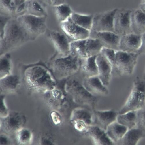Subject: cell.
Returning a JSON list of instances; mask_svg holds the SVG:
<instances>
[{
    "label": "cell",
    "instance_id": "30bf717a",
    "mask_svg": "<svg viewBox=\"0 0 145 145\" xmlns=\"http://www.w3.org/2000/svg\"><path fill=\"white\" fill-rule=\"evenodd\" d=\"M132 10L125 8H118L114 20V33L121 37L132 33L131 15Z\"/></svg>",
    "mask_w": 145,
    "mask_h": 145
},
{
    "label": "cell",
    "instance_id": "d590c367",
    "mask_svg": "<svg viewBox=\"0 0 145 145\" xmlns=\"http://www.w3.org/2000/svg\"><path fill=\"white\" fill-rule=\"evenodd\" d=\"M74 125L76 129L80 132L86 131L88 126L84 121L80 120H75L71 121Z\"/></svg>",
    "mask_w": 145,
    "mask_h": 145
},
{
    "label": "cell",
    "instance_id": "60d3db41",
    "mask_svg": "<svg viewBox=\"0 0 145 145\" xmlns=\"http://www.w3.org/2000/svg\"><path fill=\"white\" fill-rule=\"evenodd\" d=\"M65 0H51V5L53 7L65 3Z\"/></svg>",
    "mask_w": 145,
    "mask_h": 145
},
{
    "label": "cell",
    "instance_id": "f35d334b",
    "mask_svg": "<svg viewBox=\"0 0 145 145\" xmlns=\"http://www.w3.org/2000/svg\"><path fill=\"white\" fill-rule=\"evenodd\" d=\"M52 118L53 122L56 124H58L61 122V118L59 115L55 112H53L52 114Z\"/></svg>",
    "mask_w": 145,
    "mask_h": 145
},
{
    "label": "cell",
    "instance_id": "d6a6232c",
    "mask_svg": "<svg viewBox=\"0 0 145 145\" xmlns=\"http://www.w3.org/2000/svg\"><path fill=\"white\" fill-rule=\"evenodd\" d=\"M17 133L18 140L20 143L25 144L31 141L33 135L31 132L27 129L23 128Z\"/></svg>",
    "mask_w": 145,
    "mask_h": 145
},
{
    "label": "cell",
    "instance_id": "d6986e66",
    "mask_svg": "<svg viewBox=\"0 0 145 145\" xmlns=\"http://www.w3.org/2000/svg\"><path fill=\"white\" fill-rule=\"evenodd\" d=\"M131 24L132 33L139 35L145 33V14L139 8L132 10Z\"/></svg>",
    "mask_w": 145,
    "mask_h": 145
},
{
    "label": "cell",
    "instance_id": "484cf974",
    "mask_svg": "<svg viewBox=\"0 0 145 145\" xmlns=\"http://www.w3.org/2000/svg\"><path fill=\"white\" fill-rule=\"evenodd\" d=\"M116 121L127 127L128 129L137 127V110L130 111L123 114H118Z\"/></svg>",
    "mask_w": 145,
    "mask_h": 145
},
{
    "label": "cell",
    "instance_id": "ab89813d",
    "mask_svg": "<svg viewBox=\"0 0 145 145\" xmlns=\"http://www.w3.org/2000/svg\"><path fill=\"white\" fill-rule=\"evenodd\" d=\"M10 142L8 137L6 135H2L1 136V144H7Z\"/></svg>",
    "mask_w": 145,
    "mask_h": 145
},
{
    "label": "cell",
    "instance_id": "83f0119b",
    "mask_svg": "<svg viewBox=\"0 0 145 145\" xmlns=\"http://www.w3.org/2000/svg\"><path fill=\"white\" fill-rule=\"evenodd\" d=\"M86 45L88 58L98 56L101 53L103 48L97 39L90 37L86 39Z\"/></svg>",
    "mask_w": 145,
    "mask_h": 145
},
{
    "label": "cell",
    "instance_id": "8992f818",
    "mask_svg": "<svg viewBox=\"0 0 145 145\" xmlns=\"http://www.w3.org/2000/svg\"><path fill=\"white\" fill-rule=\"evenodd\" d=\"M66 91L71 96L74 101L81 105H87L91 106L96 102L95 96L88 91L74 76L67 80L65 86Z\"/></svg>",
    "mask_w": 145,
    "mask_h": 145
},
{
    "label": "cell",
    "instance_id": "603a6c76",
    "mask_svg": "<svg viewBox=\"0 0 145 145\" xmlns=\"http://www.w3.org/2000/svg\"><path fill=\"white\" fill-rule=\"evenodd\" d=\"M145 135L141 129L136 127L128 129L123 137L118 142L123 145H136Z\"/></svg>",
    "mask_w": 145,
    "mask_h": 145
},
{
    "label": "cell",
    "instance_id": "7c38bea8",
    "mask_svg": "<svg viewBox=\"0 0 145 145\" xmlns=\"http://www.w3.org/2000/svg\"><path fill=\"white\" fill-rule=\"evenodd\" d=\"M90 37L97 39L103 48L116 51L119 50L121 37L114 32L90 31Z\"/></svg>",
    "mask_w": 145,
    "mask_h": 145
},
{
    "label": "cell",
    "instance_id": "7bdbcfd3",
    "mask_svg": "<svg viewBox=\"0 0 145 145\" xmlns=\"http://www.w3.org/2000/svg\"><path fill=\"white\" fill-rule=\"evenodd\" d=\"M46 4L51 5V0H41Z\"/></svg>",
    "mask_w": 145,
    "mask_h": 145
},
{
    "label": "cell",
    "instance_id": "74e56055",
    "mask_svg": "<svg viewBox=\"0 0 145 145\" xmlns=\"http://www.w3.org/2000/svg\"><path fill=\"white\" fill-rule=\"evenodd\" d=\"M137 53L139 56L145 54V33L141 35V44Z\"/></svg>",
    "mask_w": 145,
    "mask_h": 145
},
{
    "label": "cell",
    "instance_id": "52a82bcc",
    "mask_svg": "<svg viewBox=\"0 0 145 145\" xmlns=\"http://www.w3.org/2000/svg\"><path fill=\"white\" fill-rule=\"evenodd\" d=\"M139 56L137 53L116 51V66L120 76L130 75L133 73Z\"/></svg>",
    "mask_w": 145,
    "mask_h": 145
},
{
    "label": "cell",
    "instance_id": "3957f363",
    "mask_svg": "<svg viewBox=\"0 0 145 145\" xmlns=\"http://www.w3.org/2000/svg\"><path fill=\"white\" fill-rule=\"evenodd\" d=\"M82 60L70 54L66 57L54 54L50 60L48 67L56 79L62 80L77 74L80 71Z\"/></svg>",
    "mask_w": 145,
    "mask_h": 145
},
{
    "label": "cell",
    "instance_id": "ac0fdd59",
    "mask_svg": "<svg viewBox=\"0 0 145 145\" xmlns=\"http://www.w3.org/2000/svg\"><path fill=\"white\" fill-rule=\"evenodd\" d=\"M3 119V125L7 131L17 133L23 128L26 121L24 116L16 112L9 113L7 116Z\"/></svg>",
    "mask_w": 145,
    "mask_h": 145
},
{
    "label": "cell",
    "instance_id": "2e32d148",
    "mask_svg": "<svg viewBox=\"0 0 145 145\" xmlns=\"http://www.w3.org/2000/svg\"><path fill=\"white\" fill-rule=\"evenodd\" d=\"M82 84L86 89L94 96L108 95L109 90L105 86L98 76L85 78Z\"/></svg>",
    "mask_w": 145,
    "mask_h": 145
},
{
    "label": "cell",
    "instance_id": "9c48e42d",
    "mask_svg": "<svg viewBox=\"0 0 145 145\" xmlns=\"http://www.w3.org/2000/svg\"><path fill=\"white\" fill-rule=\"evenodd\" d=\"M46 33L55 49L57 56L66 57L70 53V42L68 37L65 34L59 31L48 30Z\"/></svg>",
    "mask_w": 145,
    "mask_h": 145
},
{
    "label": "cell",
    "instance_id": "5bb4252c",
    "mask_svg": "<svg viewBox=\"0 0 145 145\" xmlns=\"http://www.w3.org/2000/svg\"><path fill=\"white\" fill-rule=\"evenodd\" d=\"M98 74V76L103 84L107 86L110 84L112 76V68L110 64L102 53L96 57Z\"/></svg>",
    "mask_w": 145,
    "mask_h": 145
},
{
    "label": "cell",
    "instance_id": "e0dca14e",
    "mask_svg": "<svg viewBox=\"0 0 145 145\" xmlns=\"http://www.w3.org/2000/svg\"><path fill=\"white\" fill-rule=\"evenodd\" d=\"M84 133L92 139L95 145H112L114 143L109 138L105 131L97 126L93 124L88 126Z\"/></svg>",
    "mask_w": 145,
    "mask_h": 145
},
{
    "label": "cell",
    "instance_id": "8d00e7d4",
    "mask_svg": "<svg viewBox=\"0 0 145 145\" xmlns=\"http://www.w3.org/2000/svg\"><path fill=\"white\" fill-rule=\"evenodd\" d=\"M5 96L3 95L1 97V116L4 118L7 116L9 114L5 101Z\"/></svg>",
    "mask_w": 145,
    "mask_h": 145
},
{
    "label": "cell",
    "instance_id": "cb8c5ba5",
    "mask_svg": "<svg viewBox=\"0 0 145 145\" xmlns=\"http://www.w3.org/2000/svg\"><path fill=\"white\" fill-rule=\"evenodd\" d=\"M46 4L41 0H27L25 14L47 17Z\"/></svg>",
    "mask_w": 145,
    "mask_h": 145
},
{
    "label": "cell",
    "instance_id": "277c9868",
    "mask_svg": "<svg viewBox=\"0 0 145 145\" xmlns=\"http://www.w3.org/2000/svg\"><path fill=\"white\" fill-rule=\"evenodd\" d=\"M145 79L138 77L135 79L132 88L123 106L118 112L121 114L129 111L138 110L145 107Z\"/></svg>",
    "mask_w": 145,
    "mask_h": 145
},
{
    "label": "cell",
    "instance_id": "f1b7e54d",
    "mask_svg": "<svg viewBox=\"0 0 145 145\" xmlns=\"http://www.w3.org/2000/svg\"><path fill=\"white\" fill-rule=\"evenodd\" d=\"M71 118V121L80 120L84 121L88 126L92 124V114L87 110L82 108L74 109Z\"/></svg>",
    "mask_w": 145,
    "mask_h": 145
},
{
    "label": "cell",
    "instance_id": "e575fe53",
    "mask_svg": "<svg viewBox=\"0 0 145 145\" xmlns=\"http://www.w3.org/2000/svg\"><path fill=\"white\" fill-rule=\"evenodd\" d=\"M10 15L1 14L0 16V37H1L3 35L5 27L10 20L12 18Z\"/></svg>",
    "mask_w": 145,
    "mask_h": 145
},
{
    "label": "cell",
    "instance_id": "d4e9b609",
    "mask_svg": "<svg viewBox=\"0 0 145 145\" xmlns=\"http://www.w3.org/2000/svg\"><path fill=\"white\" fill-rule=\"evenodd\" d=\"M86 39L71 42L70 54L81 60L88 58L86 45Z\"/></svg>",
    "mask_w": 145,
    "mask_h": 145
},
{
    "label": "cell",
    "instance_id": "5b68a950",
    "mask_svg": "<svg viewBox=\"0 0 145 145\" xmlns=\"http://www.w3.org/2000/svg\"><path fill=\"white\" fill-rule=\"evenodd\" d=\"M16 18L31 41L35 40L46 33L48 29L47 17H39L26 14Z\"/></svg>",
    "mask_w": 145,
    "mask_h": 145
},
{
    "label": "cell",
    "instance_id": "1f68e13d",
    "mask_svg": "<svg viewBox=\"0 0 145 145\" xmlns=\"http://www.w3.org/2000/svg\"><path fill=\"white\" fill-rule=\"evenodd\" d=\"M116 51L103 48L101 52L107 59L112 67V75L120 76L116 66Z\"/></svg>",
    "mask_w": 145,
    "mask_h": 145
},
{
    "label": "cell",
    "instance_id": "b9f144b4",
    "mask_svg": "<svg viewBox=\"0 0 145 145\" xmlns=\"http://www.w3.org/2000/svg\"><path fill=\"white\" fill-rule=\"evenodd\" d=\"M139 8L145 14V3L141 4Z\"/></svg>",
    "mask_w": 145,
    "mask_h": 145
},
{
    "label": "cell",
    "instance_id": "4dcf8cb0",
    "mask_svg": "<svg viewBox=\"0 0 145 145\" xmlns=\"http://www.w3.org/2000/svg\"><path fill=\"white\" fill-rule=\"evenodd\" d=\"M54 7L56 18L60 23L68 19L73 12L70 6L65 3Z\"/></svg>",
    "mask_w": 145,
    "mask_h": 145
},
{
    "label": "cell",
    "instance_id": "6da1fadb",
    "mask_svg": "<svg viewBox=\"0 0 145 145\" xmlns=\"http://www.w3.org/2000/svg\"><path fill=\"white\" fill-rule=\"evenodd\" d=\"M21 66L22 79L29 87L44 92L54 89L56 79L46 65L39 62Z\"/></svg>",
    "mask_w": 145,
    "mask_h": 145
},
{
    "label": "cell",
    "instance_id": "ffe728a7",
    "mask_svg": "<svg viewBox=\"0 0 145 145\" xmlns=\"http://www.w3.org/2000/svg\"><path fill=\"white\" fill-rule=\"evenodd\" d=\"M97 56L82 60L81 66L78 73L83 79L98 76V72L96 61Z\"/></svg>",
    "mask_w": 145,
    "mask_h": 145
},
{
    "label": "cell",
    "instance_id": "8fae6325",
    "mask_svg": "<svg viewBox=\"0 0 145 145\" xmlns=\"http://www.w3.org/2000/svg\"><path fill=\"white\" fill-rule=\"evenodd\" d=\"M60 24L64 34L73 41L85 39L90 37V31L76 24L70 17Z\"/></svg>",
    "mask_w": 145,
    "mask_h": 145
},
{
    "label": "cell",
    "instance_id": "4fadbf2b",
    "mask_svg": "<svg viewBox=\"0 0 145 145\" xmlns=\"http://www.w3.org/2000/svg\"><path fill=\"white\" fill-rule=\"evenodd\" d=\"M118 112L114 110H95L92 114V124L106 131L108 126L117 120Z\"/></svg>",
    "mask_w": 145,
    "mask_h": 145
},
{
    "label": "cell",
    "instance_id": "f6af8a7d",
    "mask_svg": "<svg viewBox=\"0 0 145 145\" xmlns=\"http://www.w3.org/2000/svg\"><path fill=\"white\" fill-rule=\"evenodd\" d=\"M144 77L145 78V69H144Z\"/></svg>",
    "mask_w": 145,
    "mask_h": 145
},
{
    "label": "cell",
    "instance_id": "f546056e",
    "mask_svg": "<svg viewBox=\"0 0 145 145\" xmlns=\"http://www.w3.org/2000/svg\"><path fill=\"white\" fill-rule=\"evenodd\" d=\"M0 67V78L11 74L12 64L9 53L1 56Z\"/></svg>",
    "mask_w": 145,
    "mask_h": 145
},
{
    "label": "cell",
    "instance_id": "7402d4cb",
    "mask_svg": "<svg viewBox=\"0 0 145 145\" xmlns=\"http://www.w3.org/2000/svg\"><path fill=\"white\" fill-rule=\"evenodd\" d=\"M128 129L127 127L116 121L110 125L105 131L111 141L116 143L122 139Z\"/></svg>",
    "mask_w": 145,
    "mask_h": 145
},
{
    "label": "cell",
    "instance_id": "4316f807",
    "mask_svg": "<svg viewBox=\"0 0 145 145\" xmlns=\"http://www.w3.org/2000/svg\"><path fill=\"white\" fill-rule=\"evenodd\" d=\"M93 15H84L73 12L70 18L79 26L90 31L92 24Z\"/></svg>",
    "mask_w": 145,
    "mask_h": 145
},
{
    "label": "cell",
    "instance_id": "ba28073f",
    "mask_svg": "<svg viewBox=\"0 0 145 145\" xmlns=\"http://www.w3.org/2000/svg\"><path fill=\"white\" fill-rule=\"evenodd\" d=\"M118 8L96 13L93 15L90 31H111L114 33V20Z\"/></svg>",
    "mask_w": 145,
    "mask_h": 145
},
{
    "label": "cell",
    "instance_id": "7a4b0ae2",
    "mask_svg": "<svg viewBox=\"0 0 145 145\" xmlns=\"http://www.w3.org/2000/svg\"><path fill=\"white\" fill-rule=\"evenodd\" d=\"M31 40L16 18H12L0 38V55L9 52Z\"/></svg>",
    "mask_w": 145,
    "mask_h": 145
},
{
    "label": "cell",
    "instance_id": "836d02e7",
    "mask_svg": "<svg viewBox=\"0 0 145 145\" xmlns=\"http://www.w3.org/2000/svg\"><path fill=\"white\" fill-rule=\"evenodd\" d=\"M137 127L142 130L145 133V108L137 110Z\"/></svg>",
    "mask_w": 145,
    "mask_h": 145
},
{
    "label": "cell",
    "instance_id": "44dd1931",
    "mask_svg": "<svg viewBox=\"0 0 145 145\" xmlns=\"http://www.w3.org/2000/svg\"><path fill=\"white\" fill-rule=\"evenodd\" d=\"M1 91L12 92L16 90L21 83V79L18 76L12 74L0 78Z\"/></svg>",
    "mask_w": 145,
    "mask_h": 145
},
{
    "label": "cell",
    "instance_id": "ee69618b",
    "mask_svg": "<svg viewBox=\"0 0 145 145\" xmlns=\"http://www.w3.org/2000/svg\"><path fill=\"white\" fill-rule=\"evenodd\" d=\"M145 3V0H141V4Z\"/></svg>",
    "mask_w": 145,
    "mask_h": 145
},
{
    "label": "cell",
    "instance_id": "9a60e30c",
    "mask_svg": "<svg viewBox=\"0 0 145 145\" xmlns=\"http://www.w3.org/2000/svg\"><path fill=\"white\" fill-rule=\"evenodd\" d=\"M141 35L132 33L121 37L119 50L137 53L141 44Z\"/></svg>",
    "mask_w": 145,
    "mask_h": 145
}]
</instances>
